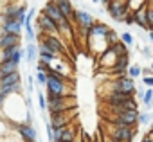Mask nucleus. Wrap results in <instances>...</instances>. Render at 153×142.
Wrapping results in <instances>:
<instances>
[{
	"instance_id": "nucleus-1",
	"label": "nucleus",
	"mask_w": 153,
	"mask_h": 142,
	"mask_svg": "<svg viewBox=\"0 0 153 142\" xmlns=\"http://www.w3.org/2000/svg\"><path fill=\"white\" fill-rule=\"evenodd\" d=\"M106 135L114 138L115 142H133L137 135L135 126H126V124H112L106 122Z\"/></svg>"
},
{
	"instance_id": "nucleus-2",
	"label": "nucleus",
	"mask_w": 153,
	"mask_h": 142,
	"mask_svg": "<svg viewBox=\"0 0 153 142\" xmlns=\"http://www.w3.org/2000/svg\"><path fill=\"white\" fill-rule=\"evenodd\" d=\"M106 90L108 92H121V94L135 95L137 94V85H135L133 78H130V76H119V78H114L112 81L106 83Z\"/></svg>"
},
{
	"instance_id": "nucleus-3",
	"label": "nucleus",
	"mask_w": 153,
	"mask_h": 142,
	"mask_svg": "<svg viewBox=\"0 0 153 142\" xmlns=\"http://www.w3.org/2000/svg\"><path fill=\"white\" fill-rule=\"evenodd\" d=\"M139 110H128V112H121V113H105L103 119L105 122H112V124H126V126H137L139 124Z\"/></svg>"
},
{
	"instance_id": "nucleus-4",
	"label": "nucleus",
	"mask_w": 153,
	"mask_h": 142,
	"mask_svg": "<svg viewBox=\"0 0 153 142\" xmlns=\"http://www.w3.org/2000/svg\"><path fill=\"white\" fill-rule=\"evenodd\" d=\"M45 90H47V94H54V95H74L72 85H68L67 79L52 78V76H47Z\"/></svg>"
},
{
	"instance_id": "nucleus-5",
	"label": "nucleus",
	"mask_w": 153,
	"mask_h": 142,
	"mask_svg": "<svg viewBox=\"0 0 153 142\" xmlns=\"http://www.w3.org/2000/svg\"><path fill=\"white\" fill-rule=\"evenodd\" d=\"M106 13L110 15V18L117 24H124L126 15L130 13V6L128 0H112V2L106 6Z\"/></svg>"
},
{
	"instance_id": "nucleus-6",
	"label": "nucleus",
	"mask_w": 153,
	"mask_h": 142,
	"mask_svg": "<svg viewBox=\"0 0 153 142\" xmlns=\"http://www.w3.org/2000/svg\"><path fill=\"white\" fill-rule=\"evenodd\" d=\"M94 24H96V18L92 16L90 11H87V9H76V22H74V25H76V29H78L79 34H83L87 38L88 29Z\"/></svg>"
},
{
	"instance_id": "nucleus-7",
	"label": "nucleus",
	"mask_w": 153,
	"mask_h": 142,
	"mask_svg": "<svg viewBox=\"0 0 153 142\" xmlns=\"http://www.w3.org/2000/svg\"><path fill=\"white\" fill-rule=\"evenodd\" d=\"M38 41H40V45L47 47L49 50H52V52H56V54H59V56L67 52V49H65V45H63V41H61V36L38 33Z\"/></svg>"
},
{
	"instance_id": "nucleus-8",
	"label": "nucleus",
	"mask_w": 153,
	"mask_h": 142,
	"mask_svg": "<svg viewBox=\"0 0 153 142\" xmlns=\"http://www.w3.org/2000/svg\"><path fill=\"white\" fill-rule=\"evenodd\" d=\"M36 27H38V33L59 36V27H58V24H56L52 18H49V16H45V15H42V13H40V16L36 18Z\"/></svg>"
},
{
	"instance_id": "nucleus-9",
	"label": "nucleus",
	"mask_w": 153,
	"mask_h": 142,
	"mask_svg": "<svg viewBox=\"0 0 153 142\" xmlns=\"http://www.w3.org/2000/svg\"><path fill=\"white\" fill-rule=\"evenodd\" d=\"M16 133L20 135L22 142H38V131L33 124H25V122H20L16 124Z\"/></svg>"
},
{
	"instance_id": "nucleus-10",
	"label": "nucleus",
	"mask_w": 153,
	"mask_h": 142,
	"mask_svg": "<svg viewBox=\"0 0 153 142\" xmlns=\"http://www.w3.org/2000/svg\"><path fill=\"white\" fill-rule=\"evenodd\" d=\"M76 117V110H70V112H65V113H58V115H49V122L54 128H65L68 124H72V119Z\"/></svg>"
},
{
	"instance_id": "nucleus-11",
	"label": "nucleus",
	"mask_w": 153,
	"mask_h": 142,
	"mask_svg": "<svg viewBox=\"0 0 153 142\" xmlns=\"http://www.w3.org/2000/svg\"><path fill=\"white\" fill-rule=\"evenodd\" d=\"M42 15H45V16L52 18V20L58 24V27L67 20V18L61 15V11L58 9V6L54 4V0H47V4H45V6H43V9H42Z\"/></svg>"
},
{
	"instance_id": "nucleus-12",
	"label": "nucleus",
	"mask_w": 153,
	"mask_h": 142,
	"mask_svg": "<svg viewBox=\"0 0 153 142\" xmlns=\"http://www.w3.org/2000/svg\"><path fill=\"white\" fill-rule=\"evenodd\" d=\"M54 4L58 6V9L61 11V15L74 25V22H76V9H74V4L70 2V0H54Z\"/></svg>"
},
{
	"instance_id": "nucleus-13",
	"label": "nucleus",
	"mask_w": 153,
	"mask_h": 142,
	"mask_svg": "<svg viewBox=\"0 0 153 142\" xmlns=\"http://www.w3.org/2000/svg\"><path fill=\"white\" fill-rule=\"evenodd\" d=\"M117 54L112 50V49H108V50H105L101 56H99V67L101 68H105L106 72H110V70L115 67V63H117Z\"/></svg>"
},
{
	"instance_id": "nucleus-14",
	"label": "nucleus",
	"mask_w": 153,
	"mask_h": 142,
	"mask_svg": "<svg viewBox=\"0 0 153 142\" xmlns=\"http://www.w3.org/2000/svg\"><path fill=\"white\" fill-rule=\"evenodd\" d=\"M148 4V2H146ZM133 15H135V25L139 27V29H142V31H151V27H149V20H148V7L146 6H142L140 9H137V11H133Z\"/></svg>"
},
{
	"instance_id": "nucleus-15",
	"label": "nucleus",
	"mask_w": 153,
	"mask_h": 142,
	"mask_svg": "<svg viewBox=\"0 0 153 142\" xmlns=\"http://www.w3.org/2000/svg\"><path fill=\"white\" fill-rule=\"evenodd\" d=\"M24 29L25 27L16 20H2V25H0V33H4V34H20L22 36Z\"/></svg>"
},
{
	"instance_id": "nucleus-16",
	"label": "nucleus",
	"mask_w": 153,
	"mask_h": 142,
	"mask_svg": "<svg viewBox=\"0 0 153 142\" xmlns=\"http://www.w3.org/2000/svg\"><path fill=\"white\" fill-rule=\"evenodd\" d=\"M20 41H22L20 34H4V33H0V50H6L9 47L22 45Z\"/></svg>"
},
{
	"instance_id": "nucleus-17",
	"label": "nucleus",
	"mask_w": 153,
	"mask_h": 142,
	"mask_svg": "<svg viewBox=\"0 0 153 142\" xmlns=\"http://www.w3.org/2000/svg\"><path fill=\"white\" fill-rule=\"evenodd\" d=\"M58 58H61V56L56 54V52H52V50H49V49L43 47V45H38V61H43V63L52 65Z\"/></svg>"
},
{
	"instance_id": "nucleus-18",
	"label": "nucleus",
	"mask_w": 153,
	"mask_h": 142,
	"mask_svg": "<svg viewBox=\"0 0 153 142\" xmlns=\"http://www.w3.org/2000/svg\"><path fill=\"white\" fill-rule=\"evenodd\" d=\"M110 29H112L110 25H106V24H103V22H96L94 25H90L87 38H90V36H101V38H106V34L110 33Z\"/></svg>"
},
{
	"instance_id": "nucleus-19",
	"label": "nucleus",
	"mask_w": 153,
	"mask_h": 142,
	"mask_svg": "<svg viewBox=\"0 0 153 142\" xmlns=\"http://www.w3.org/2000/svg\"><path fill=\"white\" fill-rule=\"evenodd\" d=\"M18 85H22V76H20V72L9 74V76H6V78H0V88L18 87Z\"/></svg>"
},
{
	"instance_id": "nucleus-20",
	"label": "nucleus",
	"mask_w": 153,
	"mask_h": 142,
	"mask_svg": "<svg viewBox=\"0 0 153 142\" xmlns=\"http://www.w3.org/2000/svg\"><path fill=\"white\" fill-rule=\"evenodd\" d=\"M18 63H13V61H0V78H6L9 74H15L18 72Z\"/></svg>"
},
{
	"instance_id": "nucleus-21",
	"label": "nucleus",
	"mask_w": 153,
	"mask_h": 142,
	"mask_svg": "<svg viewBox=\"0 0 153 142\" xmlns=\"http://www.w3.org/2000/svg\"><path fill=\"white\" fill-rule=\"evenodd\" d=\"M36 59H38V47L34 43H27V47H25V61L34 63Z\"/></svg>"
},
{
	"instance_id": "nucleus-22",
	"label": "nucleus",
	"mask_w": 153,
	"mask_h": 142,
	"mask_svg": "<svg viewBox=\"0 0 153 142\" xmlns=\"http://www.w3.org/2000/svg\"><path fill=\"white\" fill-rule=\"evenodd\" d=\"M110 49H112V50H114V52H115L117 56H130V50H128L130 47H128L126 43H123L121 40H119V41H117L115 45H112Z\"/></svg>"
},
{
	"instance_id": "nucleus-23",
	"label": "nucleus",
	"mask_w": 153,
	"mask_h": 142,
	"mask_svg": "<svg viewBox=\"0 0 153 142\" xmlns=\"http://www.w3.org/2000/svg\"><path fill=\"white\" fill-rule=\"evenodd\" d=\"M25 38L29 43H34V40H36V33H34V27L31 22H25Z\"/></svg>"
},
{
	"instance_id": "nucleus-24",
	"label": "nucleus",
	"mask_w": 153,
	"mask_h": 142,
	"mask_svg": "<svg viewBox=\"0 0 153 142\" xmlns=\"http://www.w3.org/2000/svg\"><path fill=\"white\" fill-rule=\"evenodd\" d=\"M128 76L130 78H139V76H142V67L140 65H137V63H131L130 65V68H128Z\"/></svg>"
},
{
	"instance_id": "nucleus-25",
	"label": "nucleus",
	"mask_w": 153,
	"mask_h": 142,
	"mask_svg": "<svg viewBox=\"0 0 153 142\" xmlns=\"http://www.w3.org/2000/svg\"><path fill=\"white\" fill-rule=\"evenodd\" d=\"M34 79H36V83H38L40 87H45V85H47V74L43 72V70L34 68Z\"/></svg>"
},
{
	"instance_id": "nucleus-26",
	"label": "nucleus",
	"mask_w": 153,
	"mask_h": 142,
	"mask_svg": "<svg viewBox=\"0 0 153 142\" xmlns=\"http://www.w3.org/2000/svg\"><path fill=\"white\" fill-rule=\"evenodd\" d=\"M27 6L24 4V6H20V11H18V16H16V22H20L24 27H25V22H27Z\"/></svg>"
},
{
	"instance_id": "nucleus-27",
	"label": "nucleus",
	"mask_w": 153,
	"mask_h": 142,
	"mask_svg": "<svg viewBox=\"0 0 153 142\" xmlns=\"http://www.w3.org/2000/svg\"><path fill=\"white\" fill-rule=\"evenodd\" d=\"M119 40H121V34H117L115 29H110V33L106 34V41H108V45L112 47V45H115Z\"/></svg>"
},
{
	"instance_id": "nucleus-28",
	"label": "nucleus",
	"mask_w": 153,
	"mask_h": 142,
	"mask_svg": "<svg viewBox=\"0 0 153 142\" xmlns=\"http://www.w3.org/2000/svg\"><path fill=\"white\" fill-rule=\"evenodd\" d=\"M121 41H123V43H126L128 47H133L135 38H133V34H131V33H123V34H121Z\"/></svg>"
},
{
	"instance_id": "nucleus-29",
	"label": "nucleus",
	"mask_w": 153,
	"mask_h": 142,
	"mask_svg": "<svg viewBox=\"0 0 153 142\" xmlns=\"http://www.w3.org/2000/svg\"><path fill=\"white\" fill-rule=\"evenodd\" d=\"M38 103H40L42 112H47V95H43V92L40 88H38Z\"/></svg>"
},
{
	"instance_id": "nucleus-30",
	"label": "nucleus",
	"mask_w": 153,
	"mask_h": 142,
	"mask_svg": "<svg viewBox=\"0 0 153 142\" xmlns=\"http://www.w3.org/2000/svg\"><path fill=\"white\" fill-rule=\"evenodd\" d=\"M146 7H148V20H149V27H151V31H153V0H148Z\"/></svg>"
},
{
	"instance_id": "nucleus-31",
	"label": "nucleus",
	"mask_w": 153,
	"mask_h": 142,
	"mask_svg": "<svg viewBox=\"0 0 153 142\" xmlns=\"http://www.w3.org/2000/svg\"><path fill=\"white\" fill-rule=\"evenodd\" d=\"M151 121V112L148 113H139V124H148Z\"/></svg>"
},
{
	"instance_id": "nucleus-32",
	"label": "nucleus",
	"mask_w": 153,
	"mask_h": 142,
	"mask_svg": "<svg viewBox=\"0 0 153 142\" xmlns=\"http://www.w3.org/2000/svg\"><path fill=\"white\" fill-rule=\"evenodd\" d=\"M142 85H144V88H153V76H144Z\"/></svg>"
},
{
	"instance_id": "nucleus-33",
	"label": "nucleus",
	"mask_w": 153,
	"mask_h": 142,
	"mask_svg": "<svg viewBox=\"0 0 153 142\" xmlns=\"http://www.w3.org/2000/svg\"><path fill=\"white\" fill-rule=\"evenodd\" d=\"M124 24H126V25H135V15H133V11H130V13L126 15Z\"/></svg>"
},
{
	"instance_id": "nucleus-34",
	"label": "nucleus",
	"mask_w": 153,
	"mask_h": 142,
	"mask_svg": "<svg viewBox=\"0 0 153 142\" xmlns=\"http://www.w3.org/2000/svg\"><path fill=\"white\" fill-rule=\"evenodd\" d=\"M34 81H36V79H34L33 76L27 78V92H33V90H34Z\"/></svg>"
},
{
	"instance_id": "nucleus-35",
	"label": "nucleus",
	"mask_w": 153,
	"mask_h": 142,
	"mask_svg": "<svg viewBox=\"0 0 153 142\" xmlns=\"http://www.w3.org/2000/svg\"><path fill=\"white\" fill-rule=\"evenodd\" d=\"M140 50H142V56H144V58H153V54H151V47H142Z\"/></svg>"
},
{
	"instance_id": "nucleus-36",
	"label": "nucleus",
	"mask_w": 153,
	"mask_h": 142,
	"mask_svg": "<svg viewBox=\"0 0 153 142\" xmlns=\"http://www.w3.org/2000/svg\"><path fill=\"white\" fill-rule=\"evenodd\" d=\"M144 94H146V88L140 87V88H137V94H135V95H137L139 99H144Z\"/></svg>"
},
{
	"instance_id": "nucleus-37",
	"label": "nucleus",
	"mask_w": 153,
	"mask_h": 142,
	"mask_svg": "<svg viewBox=\"0 0 153 142\" xmlns=\"http://www.w3.org/2000/svg\"><path fill=\"white\" fill-rule=\"evenodd\" d=\"M140 142H153V138H149V137H146V135H144V137H142V140H140Z\"/></svg>"
},
{
	"instance_id": "nucleus-38",
	"label": "nucleus",
	"mask_w": 153,
	"mask_h": 142,
	"mask_svg": "<svg viewBox=\"0 0 153 142\" xmlns=\"http://www.w3.org/2000/svg\"><path fill=\"white\" fill-rule=\"evenodd\" d=\"M74 142H87V140H85L83 137H76V140H74Z\"/></svg>"
},
{
	"instance_id": "nucleus-39",
	"label": "nucleus",
	"mask_w": 153,
	"mask_h": 142,
	"mask_svg": "<svg viewBox=\"0 0 153 142\" xmlns=\"http://www.w3.org/2000/svg\"><path fill=\"white\" fill-rule=\"evenodd\" d=\"M148 38H149V41L153 43V31H149V33H148Z\"/></svg>"
},
{
	"instance_id": "nucleus-40",
	"label": "nucleus",
	"mask_w": 153,
	"mask_h": 142,
	"mask_svg": "<svg viewBox=\"0 0 153 142\" xmlns=\"http://www.w3.org/2000/svg\"><path fill=\"white\" fill-rule=\"evenodd\" d=\"M105 142H115V140H114V138H110V137L106 135V137H105Z\"/></svg>"
},
{
	"instance_id": "nucleus-41",
	"label": "nucleus",
	"mask_w": 153,
	"mask_h": 142,
	"mask_svg": "<svg viewBox=\"0 0 153 142\" xmlns=\"http://www.w3.org/2000/svg\"><path fill=\"white\" fill-rule=\"evenodd\" d=\"M101 2H103V4H105V7H106V6H108V4L112 2V0H101Z\"/></svg>"
},
{
	"instance_id": "nucleus-42",
	"label": "nucleus",
	"mask_w": 153,
	"mask_h": 142,
	"mask_svg": "<svg viewBox=\"0 0 153 142\" xmlns=\"http://www.w3.org/2000/svg\"><path fill=\"white\" fill-rule=\"evenodd\" d=\"M0 142H6V137L4 135H0Z\"/></svg>"
},
{
	"instance_id": "nucleus-43",
	"label": "nucleus",
	"mask_w": 153,
	"mask_h": 142,
	"mask_svg": "<svg viewBox=\"0 0 153 142\" xmlns=\"http://www.w3.org/2000/svg\"><path fill=\"white\" fill-rule=\"evenodd\" d=\"M101 2V0H92V4H99Z\"/></svg>"
},
{
	"instance_id": "nucleus-44",
	"label": "nucleus",
	"mask_w": 153,
	"mask_h": 142,
	"mask_svg": "<svg viewBox=\"0 0 153 142\" xmlns=\"http://www.w3.org/2000/svg\"><path fill=\"white\" fill-rule=\"evenodd\" d=\"M151 68H153V58H151Z\"/></svg>"
},
{
	"instance_id": "nucleus-45",
	"label": "nucleus",
	"mask_w": 153,
	"mask_h": 142,
	"mask_svg": "<svg viewBox=\"0 0 153 142\" xmlns=\"http://www.w3.org/2000/svg\"><path fill=\"white\" fill-rule=\"evenodd\" d=\"M151 121H153V112H151Z\"/></svg>"
},
{
	"instance_id": "nucleus-46",
	"label": "nucleus",
	"mask_w": 153,
	"mask_h": 142,
	"mask_svg": "<svg viewBox=\"0 0 153 142\" xmlns=\"http://www.w3.org/2000/svg\"><path fill=\"white\" fill-rule=\"evenodd\" d=\"M38 142H40V140H38Z\"/></svg>"
}]
</instances>
